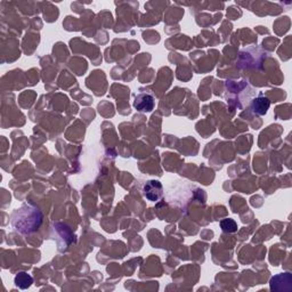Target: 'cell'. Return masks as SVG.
I'll list each match as a JSON object with an SVG mask.
<instances>
[{"instance_id":"obj_1","label":"cell","mask_w":292,"mask_h":292,"mask_svg":"<svg viewBox=\"0 0 292 292\" xmlns=\"http://www.w3.org/2000/svg\"><path fill=\"white\" fill-rule=\"evenodd\" d=\"M42 222V213L34 204L25 203L12 214L10 224L15 232L28 235L36 232Z\"/></svg>"},{"instance_id":"obj_2","label":"cell","mask_w":292,"mask_h":292,"mask_svg":"<svg viewBox=\"0 0 292 292\" xmlns=\"http://www.w3.org/2000/svg\"><path fill=\"white\" fill-rule=\"evenodd\" d=\"M144 196L151 202H156L162 198L163 187L162 184L158 181H149L146 182L143 188Z\"/></svg>"},{"instance_id":"obj_3","label":"cell","mask_w":292,"mask_h":292,"mask_svg":"<svg viewBox=\"0 0 292 292\" xmlns=\"http://www.w3.org/2000/svg\"><path fill=\"white\" fill-rule=\"evenodd\" d=\"M154 97L149 94H140L135 97L134 107L140 112H151L154 109Z\"/></svg>"},{"instance_id":"obj_4","label":"cell","mask_w":292,"mask_h":292,"mask_svg":"<svg viewBox=\"0 0 292 292\" xmlns=\"http://www.w3.org/2000/svg\"><path fill=\"white\" fill-rule=\"evenodd\" d=\"M269 105H271V102H269L267 97L259 96L254 100L253 105H251V109H253V111L256 113V114L265 115L268 111Z\"/></svg>"},{"instance_id":"obj_5","label":"cell","mask_w":292,"mask_h":292,"mask_svg":"<svg viewBox=\"0 0 292 292\" xmlns=\"http://www.w3.org/2000/svg\"><path fill=\"white\" fill-rule=\"evenodd\" d=\"M32 283H34V280H32V277L29 275L28 273L21 272L15 276V286L22 290H25L28 289V288H30Z\"/></svg>"},{"instance_id":"obj_6","label":"cell","mask_w":292,"mask_h":292,"mask_svg":"<svg viewBox=\"0 0 292 292\" xmlns=\"http://www.w3.org/2000/svg\"><path fill=\"white\" fill-rule=\"evenodd\" d=\"M220 227L225 233H235L237 231V224L233 219H224V220H221Z\"/></svg>"}]
</instances>
